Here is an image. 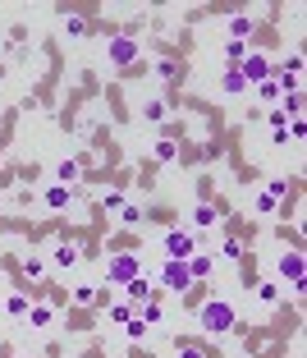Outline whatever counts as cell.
<instances>
[{
	"label": "cell",
	"mask_w": 307,
	"mask_h": 358,
	"mask_svg": "<svg viewBox=\"0 0 307 358\" xmlns=\"http://www.w3.org/2000/svg\"><path fill=\"white\" fill-rule=\"evenodd\" d=\"M225 28H230V42H253V19L248 14H234Z\"/></svg>",
	"instance_id": "obj_18"
},
{
	"label": "cell",
	"mask_w": 307,
	"mask_h": 358,
	"mask_svg": "<svg viewBox=\"0 0 307 358\" xmlns=\"http://www.w3.org/2000/svg\"><path fill=\"white\" fill-rule=\"evenodd\" d=\"M266 197L285 202V197H289V179H271V184H266Z\"/></svg>",
	"instance_id": "obj_31"
},
{
	"label": "cell",
	"mask_w": 307,
	"mask_h": 358,
	"mask_svg": "<svg viewBox=\"0 0 307 358\" xmlns=\"http://www.w3.org/2000/svg\"><path fill=\"white\" fill-rule=\"evenodd\" d=\"M303 133H307V124H303V119H294V124H289V138L303 142Z\"/></svg>",
	"instance_id": "obj_38"
},
{
	"label": "cell",
	"mask_w": 307,
	"mask_h": 358,
	"mask_svg": "<svg viewBox=\"0 0 307 358\" xmlns=\"http://www.w3.org/2000/svg\"><path fill=\"white\" fill-rule=\"evenodd\" d=\"M175 358H211V354H207V349H198V345H179Z\"/></svg>",
	"instance_id": "obj_34"
},
{
	"label": "cell",
	"mask_w": 307,
	"mask_h": 358,
	"mask_svg": "<svg viewBox=\"0 0 307 358\" xmlns=\"http://www.w3.org/2000/svg\"><path fill=\"white\" fill-rule=\"evenodd\" d=\"M216 221H220V211L211 202H198V211H193V234L198 230H216Z\"/></svg>",
	"instance_id": "obj_17"
},
{
	"label": "cell",
	"mask_w": 307,
	"mask_h": 358,
	"mask_svg": "<svg viewBox=\"0 0 307 358\" xmlns=\"http://www.w3.org/2000/svg\"><path fill=\"white\" fill-rule=\"evenodd\" d=\"M275 207H280V202H275V197H266V193H262V197H257V211H262V216H271Z\"/></svg>",
	"instance_id": "obj_37"
},
{
	"label": "cell",
	"mask_w": 307,
	"mask_h": 358,
	"mask_svg": "<svg viewBox=\"0 0 307 358\" xmlns=\"http://www.w3.org/2000/svg\"><path fill=\"white\" fill-rule=\"evenodd\" d=\"M143 221H147V216H143V207H133V202L120 207V225H124V230H138Z\"/></svg>",
	"instance_id": "obj_24"
},
{
	"label": "cell",
	"mask_w": 307,
	"mask_h": 358,
	"mask_svg": "<svg viewBox=\"0 0 307 358\" xmlns=\"http://www.w3.org/2000/svg\"><path fill=\"white\" fill-rule=\"evenodd\" d=\"M138 55H143V51H138V37H133V33H115L106 42V60L115 69H133V65H138Z\"/></svg>",
	"instance_id": "obj_3"
},
{
	"label": "cell",
	"mask_w": 307,
	"mask_h": 358,
	"mask_svg": "<svg viewBox=\"0 0 307 358\" xmlns=\"http://www.w3.org/2000/svg\"><path fill=\"white\" fill-rule=\"evenodd\" d=\"M101 207H106V211H120V207H124V193H106V197H101Z\"/></svg>",
	"instance_id": "obj_35"
},
{
	"label": "cell",
	"mask_w": 307,
	"mask_h": 358,
	"mask_svg": "<svg viewBox=\"0 0 307 358\" xmlns=\"http://www.w3.org/2000/svg\"><path fill=\"white\" fill-rule=\"evenodd\" d=\"M55 308L60 304H51V299H46V304H28V326H33V331H46V326L55 322Z\"/></svg>",
	"instance_id": "obj_14"
},
{
	"label": "cell",
	"mask_w": 307,
	"mask_h": 358,
	"mask_svg": "<svg viewBox=\"0 0 307 358\" xmlns=\"http://www.w3.org/2000/svg\"><path fill=\"white\" fill-rule=\"evenodd\" d=\"M156 78H161L165 87H175V83H184V60H175V55H161L156 60V69H152Z\"/></svg>",
	"instance_id": "obj_11"
},
{
	"label": "cell",
	"mask_w": 307,
	"mask_h": 358,
	"mask_svg": "<svg viewBox=\"0 0 307 358\" xmlns=\"http://www.w3.org/2000/svg\"><path fill=\"white\" fill-rule=\"evenodd\" d=\"M78 179H83V161H74V156H65V161L55 165V184H60V188H74Z\"/></svg>",
	"instance_id": "obj_13"
},
{
	"label": "cell",
	"mask_w": 307,
	"mask_h": 358,
	"mask_svg": "<svg viewBox=\"0 0 307 358\" xmlns=\"http://www.w3.org/2000/svg\"><path fill=\"white\" fill-rule=\"evenodd\" d=\"M257 304H262V308L280 304V281H262V285H257Z\"/></svg>",
	"instance_id": "obj_23"
},
{
	"label": "cell",
	"mask_w": 307,
	"mask_h": 358,
	"mask_svg": "<svg viewBox=\"0 0 307 358\" xmlns=\"http://www.w3.org/2000/svg\"><path fill=\"white\" fill-rule=\"evenodd\" d=\"M220 92H225V97H239V92H248V83L239 78V69H225V74H220Z\"/></svg>",
	"instance_id": "obj_21"
},
{
	"label": "cell",
	"mask_w": 307,
	"mask_h": 358,
	"mask_svg": "<svg viewBox=\"0 0 307 358\" xmlns=\"http://www.w3.org/2000/svg\"><path fill=\"white\" fill-rule=\"evenodd\" d=\"M97 304H106V294H101V285L83 281V285H74V290H69V308H97Z\"/></svg>",
	"instance_id": "obj_10"
},
{
	"label": "cell",
	"mask_w": 307,
	"mask_h": 358,
	"mask_svg": "<svg viewBox=\"0 0 307 358\" xmlns=\"http://www.w3.org/2000/svg\"><path fill=\"white\" fill-rule=\"evenodd\" d=\"M46 271H51V267H46V258L42 253H28V258H23V276H28V281H46Z\"/></svg>",
	"instance_id": "obj_19"
},
{
	"label": "cell",
	"mask_w": 307,
	"mask_h": 358,
	"mask_svg": "<svg viewBox=\"0 0 307 358\" xmlns=\"http://www.w3.org/2000/svg\"><path fill=\"white\" fill-rule=\"evenodd\" d=\"M65 28H69V37H88V19L83 14H65Z\"/></svg>",
	"instance_id": "obj_30"
},
{
	"label": "cell",
	"mask_w": 307,
	"mask_h": 358,
	"mask_svg": "<svg viewBox=\"0 0 307 358\" xmlns=\"http://www.w3.org/2000/svg\"><path fill=\"white\" fill-rule=\"evenodd\" d=\"M78 262H83V244H78V239H60L51 248V267H60V271H69Z\"/></svg>",
	"instance_id": "obj_8"
},
{
	"label": "cell",
	"mask_w": 307,
	"mask_h": 358,
	"mask_svg": "<svg viewBox=\"0 0 307 358\" xmlns=\"http://www.w3.org/2000/svg\"><path fill=\"white\" fill-rule=\"evenodd\" d=\"M220 258H225V262H243V258H248V248H243V239H239V234H230L225 244H220Z\"/></svg>",
	"instance_id": "obj_22"
},
{
	"label": "cell",
	"mask_w": 307,
	"mask_h": 358,
	"mask_svg": "<svg viewBox=\"0 0 307 358\" xmlns=\"http://www.w3.org/2000/svg\"><path fill=\"white\" fill-rule=\"evenodd\" d=\"M28 304H33V299H28V294H10V299H5V313H10V317H28Z\"/></svg>",
	"instance_id": "obj_25"
},
{
	"label": "cell",
	"mask_w": 307,
	"mask_h": 358,
	"mask_svg": "<svg viewBox=\"0 0 307 358\" xmlns=\"http://www.w3.org/2000/svg\"><path fill=\"white\" fill-rule=\"evenodd\" d=\"M129 317H133V304H110V322L115 326H124Z\"/></svg>",
	"instance_id": "obj_32"
},
{
	"label": "cell",
	"mask_w": 307,
	"mask_h": 358,
	"mask_svg": "<svg viewBox=\"0 0 307 358\" xmlns=\"http://www.w3.org/2000/svg\"><path fill=\"white\" fill-rule=\"evenodd\" d=\"M280 110H285L289 119H303V92H289V97H280Z\"/></svg>",
	"instance_id": "obj_27"
},
{
	"label": "cell",
	"mask_w": 307,
	"mask_h": 358,
	"mask_svg": "<svg viewBox=\"0 0 307 358\" xmlns=\"http://www.w3.org/2000/svg\"><path fill=\"white\" fill-rule=\"evenodd\" d=\"M161 248H165V258H170V262H188L193 253H198V234H193V230L170 225V230H165V239H161Z\"/></svg>",
	"instance_id": "obj_4"
},
{
	"label": "cell",
	"mask_w": 307,
	"mask_h": 358,
	"mask_svg": "<svg viewBox=\"0 0 307 358\" xmlns=\"http://www.w3.org/2000/svg\"><path fill=\"white\" fill-rule=\"evenodd\" d=\"M184 267H188V276H193V285H202V281H207L211 271H216V258H211V253H202V248H198V253H193V258L184 262Z\"/></svg>",
	"instance_id": "obj_12"
},
{
	"label": "cell",
	"mask_w": 307,
	"mask_h": 358,
	"mask_svg": "<svg viewBox=\"0 0 307 358\" xmlns=\"http://www.w3.org/2000/svg\"><path fill=\"white\" fill-rule=\"evenodd\" d=\"M42 202H46V211H65L69 202H74V188H60V184H51L42 193Z\"/></svg>",
	"instance_id": "obj_15"
},
{
	"label": "cell",
	"mask_w": 307,
	"mask_h": 358,
	"mask_svg": "<svg viewBox=\"0 0 307 358\" xmlns=\"http://www.w3.org/2000/svg\"><path fill=\"white\" fill-rule=\"evenodd\" d=\"M110 142V129H92V147H106Z\"/></svg>",
	"instance_id": "obj_39"
},
{
	"label": "cell",
	"mask_w": 307,
	"mask_h": 358,
	"mask_svg": "<svg viewBox=\"0 0 307 358\" xmlns=\"http://www.w3.org/2000/svg\"><path fill=\"white\" fill-rule=\"evenodd\" d=\"M143 119H152V124L170 119V101H165V97H152V101H143Z\"/></svg>",
	"instance_id": "obj_20"
},
{
	"label": "cell",
	"mask_w": 307,
	"mask_h": 358,
	"mask_svg": "<svg viewBox=\"0 0 307 358\" xmlns=\"http://www.w3.org/2000/svg\"><path fill=\"white\" fill-rule=\"evenodd\" d=\"M152 156L161 165H170V161H179V138H170V133H165V138H156V147H152Z\"/></svg>",
	"instance_id": "obj_16"
},
{
	"label": "cell",
	"mask_w": 307,
	"mask_h": 358,
	"mask_svg": "<svg viewBox=\"0 0 307 358\" xmlns=\"http://www.w3.org/2000/svg\"><path fill=\"white\" fill-rule=\"evenodd\" d=\"M248 51H253V42H225V60H230V65H239Z\"/></svg>",
	"instance_id": "obj_29"
},
{
	"label": "cell",
	"mask_w": 307,
	"mask_h": 358,
	"mask_svg": "<svg viewBox=\"0 0 307 358\" xmlns=\"http://www.w3.org/2000/svg\"><path fill=\"white\" fill-rule=\"evenodd\" d=\"M143 336H147V326L138 322V313H133L129 322H124V340H129V345H138V340H143Z\"/></svg>",
	"instance_id": "obj_28"
},
{
	"label": "cell",
	"mask_w": 307,
	"mask_h": 358,
	"mask_svg": "<svg viewBox=\"0 0 307 358\" xmlns=\"http://www.w3.org/2000/svg\"><path fill=\"white\" fill-rule=\"evenodd\" d=\"M198 326L207 336H225V331H239V308L230 299H207L198 308Z\"/></svg>",
	"instance_id": "obj_1"
},
{
	"label": "cell",
	"mask_w": 307,
	"mask_h": 358,
	"mask_svg": "<svg viewBox=\"0 0 307 358\" xmlns=\"http://www.w3.org/2000/svg\"><path fill=\"white\" fill-rule=\"evenodd\" d=\"M257 92H262V97H266V101H275V97H280V87H275V83H271V78H266V83H257Z\"/></svg>",
	"instance_id": "obj_36"
},
{
	"label": "cell",
	"mask_w": 307,
	"mask_h": 358,
	"mask_svg": "<svg viewBox=\"0 0 307 358\" xmlns=\"http://www.w3.org/2000/svg\"><path fill=\"white\" fill-rule=\"evenodd\" d=\"M275 271H280V281H285L289 290H298V294L307 290V262H303V248H285L280 258H275Z\"/></svg>",
	"instance_id": "obj_2"
},
{
	"label": "cell",
	"mask_w": 307,
	"mask_h": 358,
	"mask_svg": "<svg viewBox=\"0 0 307 358\" xmlns=\"http://www.w3.org/2000/svg\"><path fill=\"white\" fill-rule=\"evenodd\" d=\"M266 119H271V133H275V129H289V115H285V110H280V106H275V110H271V115H266Z\"/></svg>",
	"instance_id": "obj_33"
},
{
	"label": "cell",
	"mask_w": 307,
	"mask_h": 358,
	"mask_svg": "<svg viewBox=\"0 0 307 358\" xmlns=\"http://www.w3.org/2000/svg\"><path fill=\"white\" fill-rule=\"evenodd\" d=\"M161 285H165V290H175V294H188V290H193V276H188L184 262H170V258H165V267H161Z\"/></svg>",
	"instance_id": "obj_7"
},
{
	"label": "cell",
	"mask_w": 307,
	"mask_h": 358,
	"mask_svg": "<svg viewBox=\"0 0 307 358\" xmlns=\"http://www.w3.org/2000/svg\"><path fill=\"white\" fill-rule=\"evenodd\" d=\"M234 69H239L243 83H253V87H257V83H266V78H271V55H266V51H248Z\"/></svg>",
	"instance_id": "obj_6"
},
{
	"label": "cell",
	"mask_w": 307,
	"mask_h": 358,
	"mask_svg": "<svg viewBox=\"0 0 307 358\" xmlns=\"http://www.w3.org/2000/svg\"><path fill=\"white\" fill-rule=\"evenodd\" d=\"M143 271V258H138V253L133 248H124V253H115V258L106 262V281L110 285H124V281H133V276Z\"/></svg>",
	"instance_id": "obj_5"
},
{
	"label": "cell",
	"mask_w": 307,
	"mask_h": 358,
	"mask_svg": "<svg viewBox=\"0 0 307 358\" xmlns=\"http://www.w3.org/2000/svg\"><path fill=\"white\" fill-rule=\"evenodd\" d=\"M120 290L129 294V304H133V308H143V304H152V299H156V290H152V276H147V271H138L133 281H124Z\"/></svg>",
	"instance_id": "obj_9"
},
{
	"label": "cell",
	"mask_w": 307,
	"mask_h": 358,
	"mask_svg": "<svg viewBox=\"0 0 307 358\" xmlns=\"http://www.w3.org/2000/svg\"><path fill=\"white\" fill-rule=\"evenodd\" d=\"M133 313H138V322H143L147 331H152V326L161 322V304H156V299H152V304H143V308H133Z\"/></svg>",
	"instance_id": "obj_26"
}]
</instances>
